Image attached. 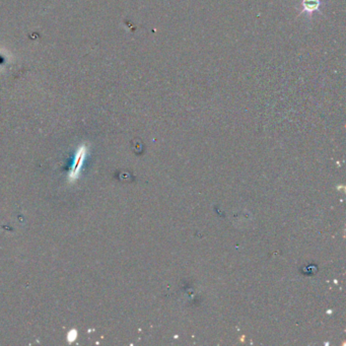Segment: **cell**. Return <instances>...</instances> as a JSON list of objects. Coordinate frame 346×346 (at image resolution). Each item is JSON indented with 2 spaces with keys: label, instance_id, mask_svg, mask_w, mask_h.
Here are the masks:
<instances>
[{
  "label": "cell",
  "instance_id": "cell-1",
  "mask_svg": "<svg viewBox=\"0 0 346 346\" xmlns=\"http://www.w3.org/2000/svg\"><path fill=\"white\" fill-rule=\"evenodd\" d=\"M87 151L88 150H87L86 146H82V147H79V149H77L72 169H71V171L69 173V176H68L69 181H75L79 177L80 170L83 168V164H84V160H85L86 155H87Z\"/></svg>",
  "mask_w": 346,
  "mask_h": 346
},
{
  "label": "cell",
  "instance_id": "cell-2",
  "mask_svg": "<svg viewBox=\"0 0 346 346\" xmlns=\"http://www.w3.org/2000/svg\"><path fill=\"white\" fill-rule=\"evenodd\" d=\"M322 1L321 0H301V10L297 15V17H299L301 14L307 13L310 18L313 13L319 12L320 14H323L322 10Z\"/></svg>",
  "mask_w": 346,
  "mask_h": 346
},
{
  "label": "cell",
  "instance_id": "cell-3",
  "mask_svg": "<svg viewBox=\"0 0 346 346\" xmlns=\"http://www.w3.org/2000/svg\"><path fill=\"white\" fill-rule=\"evenodd\" d=\"M77 338V331L75 329H71L68 333H67V341L69 343H72L76 340Z\"/></svg>",
  "mask_w": 346,
  "mask_h": 346
}]
</instances>
